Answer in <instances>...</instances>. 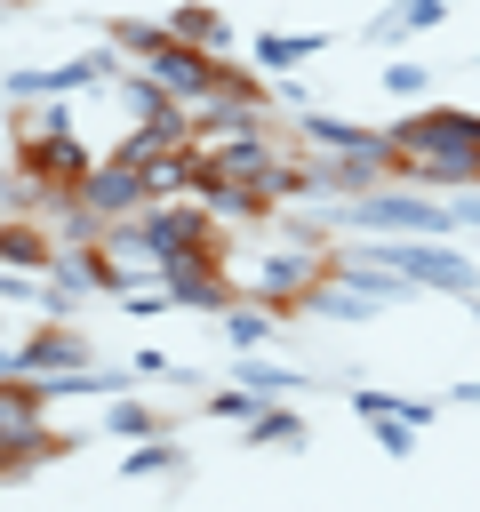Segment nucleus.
Masks as SVG:
<instances>
[{"mask_svg": "<svg viewBox=\"0 0 480 512\" xmlns=\"http://www.w3.org/2000/svg\"><path fill=\"white\" fill-rule=\"evenodd\" d=\"M168 32H176V40H192V48H208V56H232V24H224L216 8H176V16H168Z\"/></svg>", "mask_w": 480, "mask_h": 512, "instance_id": "0eeeda50", "label": "nucleus"}, {"mask_svg": "<svg viewBox=\"0 0 480 512\" xmlns=\"http://www.w3.org/2000/svg\"><path fill=\"white\" fill-rule=\"evenodd\" d=\"M384 272H400L408 288H448V296H472L480 288V272L456 256V248H440V240H376L368 248Z\"/></svg>", "mask_w": 480, "mask_h": 512, "instance_id": "39448f33", "label": "nucleus"}, {"mask_svg": "<svg viewBox=\"0 0 480 512\" xmlns=\"http://www.w3.org/2000/svg\"><path fill=\"white\" fill-rule=\"evenodd\" d=\"M240 384H248V392H256V400L272 408V400H288V392H296V368H272V360H248V368H240Z\"/></svg>", "mask_w": 480, "mask_h": 512, "instance_id": "9d476101", "label": "nucleus"}, {"mask_svg": "<svg viewBox=\"0 0 480 512\" xmlns=\"http://www.w3.org/2000/svg\"><path fill=\"white\" fill-rule=\"evenodd\" d=\"M272 320H280L272 304H256V296H240V304L224 312V336H232L240 352H264V344H272Z\"/></svg>", "mask_w": 480, "mask_h": 512, "instance_id": "1a4fd4ad", "label": "nucleus"}, {"mask_svg": "<svg viewBox=\"0 0 480 512\" xmlns=\"http://www.w3.org/2000/svg\"><path fill=\"white\" fill-rule=\"evenodd\" d=\"M88 368H96V352H88V336L64 328V320L32 328V344H8V376H40L48 392H72Z\"/></svg>", "mask_w": 480, "mask_h": 512, "instance_id": "20e7f679", "label": "nucleus"}, {"mask_svg": "<svg viewBox=\"0 0 480 512\" xmlns=\"http://www.w3.org/2000/svg\"><path fill=\"white\" fill-rule=\"evenodd\" d=\"M152 472H176V448H168V432H152V440L128 456V480H152Z\"/></svg>", "mask_w": 480, "mask_h": 512, "instance_id": "ddd939ff", "label": "nucleus"}, {"mask_svg": "<svg viewBox=\"0 0 480 512\" xmlns=\"http://www.w3.org/2000/svg\"><path fill=\"white\" fill-rule=\"evenodd\" d=\"M384 88L392 96H424V64H384Z\"/></svg>", "mask_w": 480, "mask_h": 512, "instance_id": "2eb2a0df", "label": "nucleus"}, {"mask_svg": "<svg viewBox=\"0 0 480 512\" xmlns=\"http://www.w3.org/2000/svg\"><path fill=\"white\" fill-rule=\"evenodd\" d=\"M112 48L120 56H136L168 96H184V104H200L208 88H216V72H224V56H208V48H192V40H176L168 24H112Z\"/></svg>", "mask_w": 480, "mask_h": 512, "instance_id": "f03ea898", "label": "nucleus"}, {"mask_svg": "<svg viewBox=\"0 0 480 512\" xmlns=\"http://www.w3.org/2000/svg\"><path fill=\"white\" fill-rule=\"evenodd\" d=\"M440 8H448V0H400V8H392V16L376 24V32H416V24H432Z\"/></svg>", "mask_w": 480, "mask_h": 512, "instance_id": "4468645a", "label": "nucleus"}, {"mask_svg": "<svg viewBox=\"0 0 480 512\" xmlns=\"http://www.w3.org/2000/svg\"><path fill=\"white\" fill-rule=\"evenodd\" d=\"M248 440H256V448H280V440L296 448V440H304V424H296V416H288V408L272 400V408H256V424H248Z\"/></svg>", "mask_w": 480, "mask_h": 512, "instance_id": "f8f14e48", "label": "nucleus"}, {"mask_svg": "<svg viewBox=\"0 0 480 512\" xmlns=\"http://www.w3.org/2000/svg\"><path fill=\"white\" fill-rule=\"evenodd\" d=\"M104 432H120V440H152L160 416H152L144 400H112V408H104Z\"/></svg>", "mask_w": 480, "mask_h": 512, "instance_id": "9b49d317", "label": "nucleus"}, {"mask_svg": "<svg viewBox=\"0 0 480 512\" xmlns=\"http://www.w3.org/2000/svg\"><path fill=\"white\" fill-rule=\"evenodd\" d=\"M328 48V32H264L256 40V64L264 72H288V64H304V56H320Z\"/></svg>", "mask_w": 480, "mask_h": 512, "instance_id": "6e6552de", "label": "nucleus"}, {"mask_svg": "<svg viewBox=\"0 0 480 512\" xmlns=\"http://www.w3.org/2000/svg\"><path fill=\"white\" fill-rule=\"evenodd\" d=\"M448 208H456V224H472V232H480V184H472V192H456Z\"/></svg>", "mask_w": 480, "mask_h": 512, "instance_id": "dca6fc26", "label": "nucleus"}, {"mask_svg": "<svg viewBox=\"0 0 480 512\" xmlns=\"http://www.w3.org/2000/svg\"><path fill=\"white\" fill-rule=\"evenodd\" d=\"M56 256H64V240H56L48 224H24V216H8V272H32V280H40Z\"/></svg>", "mask_w": 480, "mask_h": 512, "instance_id": "423d86ee", "label": "nucleus"}, {"mask_svg": "<svg viewBox=\"0 0 480 512\" xmlns=\"http://www.w3.org/2000/svg\"><path fill=\"white\" fill-rule=\"evenodd\" d=\"M344 224L352 232H400V240H440L456 224L448 200H424V184H384V192H360L344 200Z\"/></svg>", "mask_w": 480, "mask_h": 512, "instance_id": "7ed1b4c3", "label": "nucleus"}, {"mask_svg": "<svg viewBox=\"0 0 480 512\" xmlns=\"http://www.w3.org/2000/svg\"><path fill=\"white\" fill-rule=\"evenodd\" d=\"M392 144H400V184H424V192H472L480 184V112L416 104L408 120H392Z\"/></svg>", "mask_w": 480, "mask_h": 512, "instance_id": "f257e3e1", "label": "nucleus"}]
</instances>
